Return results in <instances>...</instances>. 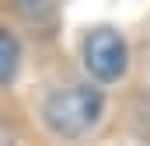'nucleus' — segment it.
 Wrapping results in <instances>:
<instances>
[{
  "label": "nucleus",
  "mask_w": 150,
  "mask_h": 146,
  "mask_svg": "<svg viewBox=\"0 0 150 146\" xmlns=\"http://www.w3.org/2000/svg\"><path fill=\"white\" fill-rule=\"evenodd\" d=\"M21 70V38L14 35V28L0 25V87H11Z\"/></svg>",
  "instance_id": "nucleus-3"
},
{
  "label": "nucleus",
  "mask_w": 150,
  "mask_h": 146,
  "mask_svg": "<svg viewBox=\"0 0 150 146\" xmlns=\"http://www.w3.org/2000/svg\"><path fill=\"white\" fill-rule=\"evenodd\" d=\"M105 115V94L101 87L87 84H59L45 94L42 101V122L56 139H84L98 129Z\"/></svg>",
  "instance_id": "nucleus-1"
},
{
  "label": "nucleus",
  "mask_w": 150,
  "mask_h": 146,
  "mask_svg": "<svg viewBox=\"0 0 150 146\" xmlns=\"http://www.w3.org/2000/svg\"><path fill=\"white\" fill-rule=\"evenodd\" d=\"M80 59L94 87L119 84L129 73V42L112 25H94L80 38Z\"/></svg>",
  "instance_id": "nucleus-2"
},
{
  "label": "nucleus",
  "mask_w": 150,
  "mask_h": 146,
  "mask_svg": "<svg viewBox=\"0 0 150 146\" xmlns=\"http://www.w3.org/2000/svg\"><path fill=\"white\" fill-rule=\"evenodd\" d=\"M0 146H14V125L7 118H0Z\"/></svg>",
  "instance_id": "nucleus-4"
}]
</instances>
